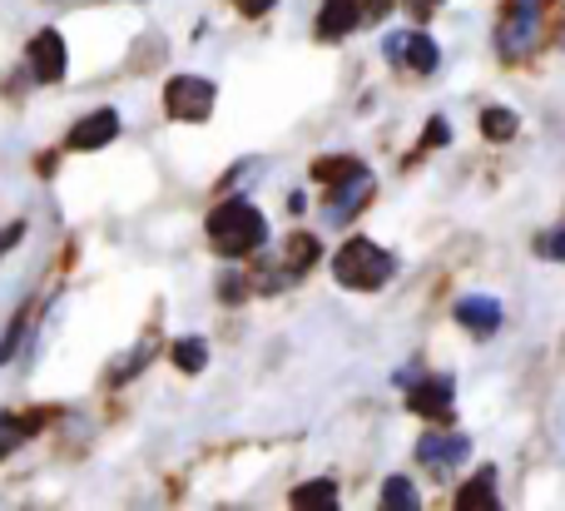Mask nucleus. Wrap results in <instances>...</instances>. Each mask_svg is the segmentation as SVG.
<instances>
[{
  "label": "nucleus",
  "mask_w": 565,
  "mask_h": 511,
  "mask_svg": "<svg viewBox=\"0 0 565 511\" xmlns=\"http://www.w3.org/2000/svg\"><path fill=\"white\" fill-rule=\"evenodd\" d=\"M204 228H209L214 254H224V258H244V254H254V248L268 244V219L258 214L248 199H228V204H218Z\"/></svg>",
  "instance_id": "nucleus-1"
},
{
  "label": "nucleus",
  "mask_w": 565,
  "mask_h": 511,
  "mask_svg": "<svg viewBox=\"0 0 565 511\" xmlns=\"http://www.w3.org/2000/svg\"><path fill=\"white\" fill-rule=\"evenodd\" d=\"M392 274H397V258L382 244H372V238H348V244L332 254V278H338L342 288H352V294H377Z\"/></svg>",
  "instance_id": "nucleus-2"
},
{
  "label": "nucleus",
  "mask_w": 565,
  "mask_h": 511,
  "mask_svg": "<svg viewBox=\"0 0 565 511\" xmlns=\"http://www.w3.org/2000/svg\"><path fill=\"white\" fill-rule=\"evenodd\" d=\"M214 79H199V75H174L164 85V109L169 119H184V125H199V119L214 115Z\"/></svg>",
  "instance_id": "nucleus-3"
},
{
  "label": "nucleus",
  "mask_w": 565,
  "mask_h": 511,
  "mask_svg": "<svg viewBox=\"0 0 565 511\" xmlns=\"http://www.w3.org/2000/svg\"><path fill=\"white\" fill-rule=\"evenodd\" d=\"M536 35H541V0H511L507 20H501V35H497L501 55L507 60L531 55V50H536Z\"/></svg>",
  "instance_id": "nucleus-4"
},
{
  "label": "nucleus",
  "mask_w": 565,
  "mask_h": 511,
  "mask_svg": "<svg viewBox=\"0 0 565 511\" xmlns=\"http://www.w3.org/2000/svg\"><path fill=\"white\" fill-rule=\"evenodd\" d=\"M382 50H387V60L417 70V75H431V70L441 65V50H437V40H431L427 30H392V35L382 40Z\"/></svg>",
  "instance_id": "nucleus-5"
},
{
  "label": "nucleus",
  "mask_w": 565,
  "mask_h": 511,
  "mask_svg": "<svg viewBox=\"0 0 565 511\" xmlns=\"http://www.w3.org/2000/svg\"><path fill=\"white\" fill-rule=\"evenodd\" d=\"M417 462L427 467V472L447 477V472H457L461 462H471V443L461 433H427L417 443Z\"/></svg>",
  "instance_id": "nucleus-6"
},
{
  "label": "nucleus",
  "mask_w": 565,
  "mask_h": 511,
  "mask_svg": "<svg viewBox=\"0 0 565 511\" xmlns=\"http://www.w3.org/2000/svg\"><path fill=\"white\" fill-rule=\"evenodd\" d=\"M25 60H30V75H35L40 85H60V79H65V65H70L65 35H60V30H40V35L30 40Z\"/></svg>",
  "instance_id": "nucleus-7"
},
{
  "label": "nucleus",
  "mask_w": 565,
  "mask_h": 511,
  "mask_svg": "<svg viewBox=\"0 0 565 511\" xmlns=\"http://www.w3.org/2000/svg\"><path fill=\"white\" fill-rule=\"evenodd\" d=\"M115 135H119V109H95V115H85L75 129H70V149L75 155H85V149H105V145H115Z\"/></svg>",
  "instance_id": "nucleus-8"
},
{
  "label": "nucleus",
  "mask_w": 565,
  "mask_h": 511,
  "mask_svg": "<svg viewBox=\"0 0 565 511\" xmlns=\"http://www.w3.org/2000/svg\"><path fill=\"white\" fill-rule=\"evenodd\" d=\"M332 189H338V194H332V204H328V219H332V224H348V219L372 199V174L358 164L348 179H338Z\"/></svg>",
  "instance_id": "nucleus-9"
},
{
  "label": "nucleus",
  "mask_w": 565,
  "mask_h": 511,
  "mask_svg": "<svg viewBox=\"0 0 565 511\" xmlns=\"http://www.w3.org/2000/svg\"><path fill=\"white\" fill-rule=\"evenodd\" d=\"M451 403H457V383L451 377H427V383L407 387V407L417 417H441V413H451Z\"/></svg>",
  "instance_id": "nucleus-10"
},
{
  "label": "nucleus",
  "mask_w": 565,
  "mask_h": 511,
  "mask_svg": "<svg viewBox=\"0 0 565 511\" xmlns=\"http://www.w3.org/2000/svg\"><path fill=\"white\" fill-rule=\"evenodd\" d=\"M352 25H362L358 0H328L318 10V40H348Z\"/></svg>",
  "instance_id": "nucleus-11"
},
{
  "label": "nucleus",
  "mask_w": 565,
  "mask_h": 511,
  "mask_svg": "<svg viewBox=\"0 0 565 511\" xmlns=\"http://www.w3.org/2000/svg\"><path fill=\"white\" fill-rule=\"evenodd\" d=\"M457 323L471 328V333H481V338L497 333V328H501V304H497V298H477V294L461 298V304H457Z\"/></svg>",
  "instance_id": "nucleus-12"
},
{
  "label": "nucleus",
  "mask_w": 565,
  "mask_h": 511,
  "mask_svg": "<svg viewBox=\"0 0 565 511\" xmlns=\"http://www.w3.org/2000/svg\"><path fill=\"white\" fill-rule=\"evenodd\" d=\"M457 507H461V511H477V507H481V511H497V507H501V502H497V472L487 467L481 477H471V482L457 492Z\"/></svg>",
  "instance_id": "nucleus-13"
},
{
  "label": "nucleus",
  "mask_w": 565,
  "mask_h": 511,
  "mask_svg": "<svg viewBox=\"0 0 565 511\" xmlns=\"http://www.w3.org/2000/svg\"><path fill=\"white\" fill-rule=\"evenodd\" d=\"M292 507L298 511H332L338 507V482L332 477H318V482H302V487H292Z\"/></svg>",
  "instance_id": "nucleus-14"
},
{
  "label": "nucleus",
  "mask_w": 565,
  "mask_h": 511,
  "mask_svg": "<svg viewBox=\"0 0 565 511\" xmlns=\"http://www.w3.org/2000/svg\"><path fill=\"white\" fill-rule=\"evenodd\" d=\"M516 129H521V119L511 115L507 105H487V109H481V135H487V139H497V145H507V139L516 135Z\"/></svg>",
  "instance_id": "nucleus-15"
},
{
  "label": "nucleus",
  "mask_w": 565,
  "mask_h": 511,
  "mask_svg": "<svg viewBox=\"0 0 565 511\" xmlns=\"http://www.w3.org/2000/svg\"><path fill=\"white\" fill-rule=\"evenodd\" d=\"M382 507L387 511H417L422 502H417V487L407 482V477H387L382 482Z\"/></svg>",
  "instance_id": "nucleus-16"
},
{
  "label": "nucleus",
  "mask_w": 565,
  "mask_h": 511,
  "mask_svg": "<svg viewBox=\"0 0 565 511\" xmlns=\"http://www.w3.org/2000/svg\"><path fill=\"white\" fill-rule=\"evenodd\" d=\"M204 363H209L204 338H179L174 343V368L179 373H204Z\"/></svg>",
  "instance_id": "nucleus-17"
},
{
  "label": "nucleus",
  "mask_w": 565,
  "mask_h": 511,
  "mask_svg": "<svg viewBox=\"0 0 565 511\" xmlns=\"http://www.w3.org/2000/svg\"><path fill=\"white\" fill-rule=\"evenodd\" d=\"M30 433H35V417H0V457L15 453Z\"/></svg>",
  "instance_id": "nucleus-18"
},
{
  "label": "nucleus",
  "mask_w": 565,
  "mask_h": 511,
  "mask_svg": "<svg viewBox=\"0 0 565 511\" xmlns=\"http://www.w3.org/2000/svg\"><path fill=\"white\" fill-rule=\"evenodd\" d=\"M25 238V224H10V228H0V254H10V248Z\"/></svg>",
  "instance_id": "nucleus-19"
},
{
  "label": "nucleus",
  "mask_w": 565,
  "mask_h": 511,
  "mask_svg": "<svg viewBox=\"0 0 565 511\" xmlns=\"http://www.w3.org/2000/svg\"><path fill=\"white\" fill-rule=\"evenodd\" d=\"M278 6V0H238V10H244V15H268V10H274Z\"/></svg>",
  "instance_id": "nucleus-20"
},
{
  "label": "nucleus",
  "mask_w": 565,
  "mask_h": 511,
  "mask_svg": "<svg viewBox=\"0 0 565 511\" xmlns=\"http://www.w3.org/2000/svg\"><path fill=\"white\" fill-rule=\"evenodd\" d=\"M546 254H551V258H561V264H565V228H556V234L546 238Z\"/></svg>",
  "instance_id": "nucleus-21"
}]
</instances>
